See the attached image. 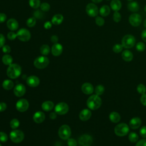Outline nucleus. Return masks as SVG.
I'll return each instance as SVG.
<instances>
[{"instance_id":"obj_1","label":"nucleus","mask_w":146,"mask_h":146,"mask_svg":"<svg viewBox=\"0 0 146 146\" xmlns=\"http://www.w3.org/2000/svg\"><path fill=\"white\" fill-rule=\"evenodd\" d=\"M102 105V99L99 95H92L87 100V107L92 110L98 109Z\"/></svg>"},{"instance_id":"obj_2","label":"nucleus","mask_w":146,"mask_h":146,"mask_svg":"<svg viewBox=\"0 0 146 146\" xmlns=\"http://www.w3.org/2000/svg\"><path fill=\"white\" fill-rule=\"evenodd\" d=\"M7 75L11 79H16L21 74V67L18 64L13 63L9 65L7 69Z\"/></svg>"},{"instance_id":"obj_3","label":"nucleus","mask_w":146,"mask_h":146,"mask_svg":"<svg viewBox=\"0 0 146 146\" xmlns=\"http://www.w3.org/2000/svg\"><path fill=\"white\" fill-rule=\"evenodd\" d=\"M136 43L135 37L131 34H127L123 36L121 39V44L125 48H131L133 47Z\"/></svg>"},{"instance_id":"obj_4","label":"nucleus","mask_w":146,"mask_h":146,"mask_svg":"<svg viewBox=\"0 0 146 146\" xmlns=\"http://www.w3.org/2000/svg\"><path fill=\"white\" fill-rule=\"evenodd\" d=\"M49 64V59L44 56H40L37 57L34 61V66L38 69H43L46 68Z\"/></svg>"},{"instance_id":"obj_5","label":"nucleus","mask_w":146,"mask_h":146,"mask_svg":"<svg viewBox=\"0 0 146 146\" xmlns=\"http://www.w3.org/2000/svg\"><path fill=\"white\" fill-rule=\"evenodd\" d=\"M129 127L125 123H122L116 125L114 128L115 134L119 136H124L129 132Z\"/></svg>"},{"instance_id":"obj_6","label":"nucleus","mask_w":146,"mask_h":146,"mask_svg":"<svg viewBox=\"0 0 146 146\" xmlns=\"http://www.w3.org/2000/svg\"><path fill=\"white\" fill-rule=\"evenodd\" d=\"M24 137V133L21 130H13L10 133V137L11 140L15 143H19L21 142L23 140Z\"/></svg>"},{"instance_id":"obj_7","label":"nucleus","mask_w":146,"mask_h":146,"mask_svg":"<svg viewBox=\"0 0 146 146\" xmlns=\"http://www.w3.org/2000/svg\"><path fill=\"white\" fill-rule=\"evenodd\" d=\"M71 131L70 127L66 124L62 125L58 131L59 136L63 140L69 139L71 136Z\"/></svg>"},{"instance_id":"obj_8","label":"nucleus","mask_w":146,"mask_h":146,"mask_svg":"<svg viewBox=\"0 0 146 146\" xmlns=\"http://www.w3.org/2000/svg\"><path fill=\"white\" fill-rule=\"evenodd\" d=\"M17 36L22 42H27L31 38V34L26 29H21L17 33Z\"/></svg>"},{"instance_id":"obj_9","label":"nucleus","mask_w":146,"mask_h":146,"mask_svg":"<svg viewBox=\"0 0 146 146\" xmlns=\"http://www.w3.org/2000/svg\"><path fill=\"white\" fill-rule=\"evenodd\" d=\"M99 9L98 6L93 3H88L86 7V11L88 15L91 17H95L98 15L99 13Z\"/></svg>"},{"instance_id":"obj_10","label":"nucleus","mask_w":146,"mask_h":146,"mask_svg":"<svg viewBox=\"0 0 146 146\" xmlns=\"http://www.w3.org/2000/svg\"><path fill=\"white\" fill-rule=\"evenodd\" d=\"M79 146H91L92 143V137L87 134L82 135L78 140Z\"/></svg>"},{"instance_id":"obj_11","label":"nucleus","mask_w":146,"mask_h":146,"mask_svg":"<svg viewBox=\"0 0 146 146\" xmlns=\"http://www.w3.org/2000/svg\"><path fill=\"white\" fill-rule=\"evenodd\" d=\"M68 106L64 102H60L55 107V111L58 115H64L68 112Z\"/></svg>"},{"instance_id":"obj_12","label":"nucleus","mask_w":146,"mask_h":146,"mask_svg":"<svg viewBox=\"0 0 146 146\" xmlns=\"http://www.w3.org/2000/svg\"><path fill=\"white\" fill-rule=\"evenodd\" d=\"M142 18L140 14L137 13L132 14L129 17V23L133 27L139 26L141 23Z\"/></svg>"},{"instance_id":"obj_13","label":"nucleus","mask_w":146,"mask_h":146,"mask_svg":"<svg viewBox=\"0 0 146 146\" xmlns=\"http://www.w3.org/2000/svg\"><path fill=\"white\" fill-rule=\"evenodd\" d=\"M29 104L27 100L25 99H19L16 103L17 110L21 112H25L29 108Z\"/></svg>"},{"instance_id":"obj_14","label":"nucleus","mask_w":146,"mask_h":146,"mask_svg":"<svg viewBox=\"0 0 146 146\" xmlns=\"http://www.w3.org/2000/svg\"><path fill=\"white\" fill-rule=\"evenodd\" d=\"M26 83L28 86L31 87H35L39 84L40 80L37 76L35 75H31L27 78Z\"/></svg>"},{"instance_id":"obj_15","label":"nucleus","mask_w":146,"mask_h":146,"mask_svg":"<svg viewBox=\"0 0 146 146\" xmlns=\"http://www.w3.org/2000/svg\"><path fill=\"white\" fill-rule=\"evenodd\" d=\"M26 92V87L22 84H18L16 85L14 89V93L15 96L21 97L24 95Z\"/></svg>"},{"instance_id":"obj_16","label":"nucleus","mask_w":146,"mask_h":146,"mask_svg":"<svg viewBox=\"0 0 146 146\" xmlns=\"http://www.w3.org/2000/svg\"><path fill=\"white\" fill-rule=\"evenodd\" d=\"M63 51V46L60 43H54L51 47V53L54 56H59Z\"/></svg>"},{"instance_id":"obj_17","label":"nucleus","mask_w":146,"mask_h":146,"mask_svg":"<svg viewBox=\"0 0 146 146\" xmlns=\"http://www.w3.org/2000/svg\"><path fill=\"white\" fill-rule=\"evenodd\" d=\"M7 27L11 31H15L18 29L19 24L18 21L14 18H10L7 20L6 23Z\"/></svg>"},{"instance_id":"obj_18","label":"nucleus","mask_w":146,"mask_h":146,"mask_svg":"<svg viewBox=\"0 0 146 146\" xmlns=\"http://www.w3.org/2000/svg\"><path fill=\"white\" fill-rule=\"evenodd\" d=\"M81 88L82 92L86 95L91 94L94 92V87L90 83H84L82 84Z\"/></svg>"},{"instance_id":"obj_19","label":"nucleus","mask_w":146,"mask_h":146,"mask_svg":"<svg viewBox=\"0 0 146 146\" xmlns=\"http://www.w3.org/2000/svg\"><path fill=\"white\" fill-rule=\"evenodd\" d=\"M45 119V115L42 111H37L33 115V120L36 123H42Z\"/></svg>"},{"instance_id":"obj_20","label":"nucleus","mask_w":146,"mask_h":146,"mask_svg":"<svg viewBox=\"0 0 146 146\" xmlns=\"http://www.w3.org/2000/svg\"><path fill=\"white\" fill-rule=\"evenodd\" d=\"M129 124L132 129H135L140 127L141 124V120L139 117H135L131 119Z\"/></svg>"},{"instance_id":"obj_21","label":"nucleus","mask_w":146,"mask_h":146,"mask_svg":"<svg viewBox=\"0 0 146 146\" xmlns=\"http://www.w3.org/2000/svg\"><path fill=\"white\" fill-rule=\"evenodd\" d=\"M91 112L88 109L83 110L79 113V118L82 121L88 120L91 116Z\"/></svg>"},{"instance_id":"obj_22","label":"nucleus","mask_w":146,"mask_h":146,"mask_svg":"<svg viewBox=\"0 0 146 146\" xmlns=\"http://www.w3.org/2000/svg\"><path fill=\"white\" fill-rule=\"evenodd\" d=\"M121 57L125 62H130L133 59V55L131 51L128 50H125L123 51L121 54Z\"/></svg>"},{"instance_id":"obj_23","label":"nucleus","mask_w":146,"mask_h":146,"mask_svg":"<svg viewBox=\"0 0 146 146\" xmlns=\"http://www.w3.org/2000/svg\"><path fill=\"white\" fill-rule=\"evenodd\" d=\"M110 6L112 10L118 11L121 7V2L120 0H112L110 3Z\"/></svg>"},{"instance_id":"obj_24","label":"nucleus","mask_w":146,"mask_h":146,"mask_svg":"<svg viewBox=\"0 0 146 146\" xmlns=\"http://www.w3.org/2000/svg\"><path fill=\"white\" fill-rule=\"evenodd\" d=\"M63 21V16L60 14H56L54 15L52 19L51 22L54 25H58L62 23Z\"/></svg>"},{"instance_id":"obj_25","label":"nucleus","mask_w":146,"mask_h":146,"mask_svg":"<svg viewBox=\"0 0 146 146\" xmlns=\"http://www.w3.org/2000/svg\"><path fill=\"white\" fill-rule=\"evenodd\" d=\"M128 9L132 12H136L139 10V5L136 1H131L128 4Z\"/></svg>"},{"instance_id":"obj_26","label":"nucleus","mask_w":146,"mask_h":146,"mask_svg":"<svg viewBox=\"0 0 146 146\" xmlns=\"http://www.w3.org/2000/svg\"><path fill=\"white\" fill-rule=\"evenodd\" d=\"M109 118L110 120L114 123H118L120 120V116L117 112H112L109 115Z\"/></svg>"},{"instance_id":"obj_27","label":"nucleus","mask_w":146,"mask_h":146,"mask_svg":"<svg viewBox=\"0 0 146 146\" xmlns=\"http://www.w3.org/2000/svg\"><path fill=\"white\" fill-rule=\"evenodd\" d=\"M54 103L51 101H46L42 104V108L45 111H50L54 108Z\"/></svg>"},{"instance_id":"obj_28","label":"nucleus","mask_w":146,"mask_h":146,"mask_svg":"<svg viewBox=\"0 0 146 146\" xmlns=\"http://www.w3.org/2000/svg\"><path fill=\"white\" fill-rule=\"evenodd\" d=\"M99 12L102 17H106L110 13V7L108 5H103L100 7Z\"/></svg>"},{"instance_id":"obj_29","label":"nucleus","mask_w":146,"mask_h":146,"mask_svg":"<svg viewBox=\"0 0 146 146\" xmlns=\"http://www.w3.org/2000/svg\"><path fill=\"white\" fill-rule=\"evenodd\" d=\"M2 87L5 90H10L14 87V83L9 79L5 80L2 83Z\"/></svg>"},{"instance_id":"obj_30","label":"nucleus","mask_w":146,"mask_h":146,"mask_svg":"<svg viewBox=\"0 0 146 146\" xmlns=\"http://www.w3.org/2000/svg\"><path fill=\"white\" fill-rule=\"evenodd\" d=\"M2 61L5 65H10L12 63L13 58L11 55L9 54L4 55L2 58Z\"/></svg>"},{"instance_id":"obj_31","label":"nucleus","mask_w":146,"mask_h":146,"mask_svg":"<svg viewBox=\"0 0 146 146\" xmlns=\"http://www.w3.org/2000/svg\"><path fill=\"white\" fill-rule=\"evenodd\" d=\"M40 51L43 55H47L50 51V47L47 44H43L40 48Z\"/></svg>"},{"instance_id":"obj_32","label":"nucleus","mask_w":146,"mask_h":146,"mask_svg":"<svg viewBox=\"0 0 146 146\" xmlns=\"http://www.w3.org/2000/svg\"><path fill=\"white\" fill-rule=\"evenodd\" d=\"M29 5L34 9H37L40 5V0H29Z\"/></svg>"},{"instance_id":"obj_33","label":"nucleus","mask_w":146,"mask_h":146,"mask_svg":"<svg viewBox=\"0 0 146 146\" xmlns=\"http://www.w3.org/2000/svg\"><path fill=\"white\" fill-rule=\"evenodd\" d=\"M128 139L131 142L135 143L138 140L139 136L135 132H131L128 135Z\"/></svg>"},{"instance_id":"obj_34","label":"nucleus","mask_w":146,"mask_h":146,"mask_svg":"<svg viewBox=\"0 0 146 146\" xmlns=\"http://www.w3.org/2000/svg\"><path fill=\"white\" fill-rule=\"evenodd\" d=\"M104 91V87L103 86H102L101 84L98 85L95 89V92L96 95H99V96L102 95L103 94Z\"/></svg>"},{"instance_id":"obj_35","label":"nucleus","mask_w":146,"mask_h":146,"mask_svg":"<svg viewBox=\"0 0 146 146\" xmlns=\"http://www.w3.org/2000/svg\"><path fill=\"white\" fill-rule=\"evenodd\" d=\"M36 18L35 17L29 18L26 21V25L29 27H33L36 24Z\"/></svg>"},{"instance_id":"obj_36","label":"nucleus","mask_w":146,"mask_h":146,"mask_svg":"<svg viewBox=\"0 0 146 146\" xmlns=\"http://www.w3.org/2000/svg\"><path fill=\"white\" fill-rule=\"evenodd\" d=\"M137 91L141 95L145 94L146 92V87L143 84H139L137 86Z\"/></svg>"},{"instance_id":"obj_37","label":"nucleus","mask_w":146,"mask_h":146,"mask_svg":"<svg viewBox=\"0 0 146 146\" xmlns=\"http://www.w3.org/2000/svg\"><path fill=\"white\" fill-rule=\"evenodd\" d=\"M10 127L11 128H13L14 129H16L19 125V121L17 119H13L11 120V121L10 123Z\"/></svg>"},{"instance_id":"obj_38","label":"nucleus","mask_w":146,"mask_h":146,"mask_svg":"<svg viewBox=\"0 0 146 146\" xmlns=\"http://www.w3.org/2000/svg\"><path fill=\"white\" fill-rule=\"evenodd\" d=\"M123 46H122L121 44L117 43V44H115L113 46L112 50L115 53H119V52H120L123 50Z\"/></svg>"},{"instance_id":"obj_39","label":"nucleus","mask_w":146,"mask_h":146,"mask_svg":"<svg viewBox=\"0 0 146 146\" xmlns=\"http://www.w3.org/2000/svg\"><path fill=\"white\" fill-rule=\"evenodd\" d=\"M40 8L42 11L44 12H47L50 9V5L47 2H43L40 4Z\"/></svg>"},{"instance_id":"obj_40","label":"nucleus","mask_w":146,"mask_h":146,"mask_svg":"<svg viewBox=\"0 0 146 146\" xmlns=\"http://www.w3.org/2000/svg\"><path fill=\"white\" fill-rule=\"evenodd\" d=\"M136 48L138 51L142 52L145 49V44L142 42H139L136 44Z\"/></svg>"},{"instance_id":"obj_41","label":"nucleus","mask_w":146,"mask_h":146,"mask_svg":"<svg viewBox=\"0 0 146 146\" xmlns=\"http://www.w3.org/2000/svg\"><path fill=\"white\" fill-rule=\"evenodd\" d=\"M112 18H113V20L114 22L118 23L121 21V14H120V13H119L118 11H115V13L113 14Z\"/></svg>"},{"instance_id":"obj_42","label":"nucleus","mask_w":146,"mask_h":146,"mask_svg":"<svg viewBox=\"0 0 146 146\" xmlns=\"http://www.w3.org/2000/svg\"><path fill=\"white\" fill-rule=\"evenodd\" d=\"M95 23H96V24L98 26H102L104 24L105 21H104V19L102 17L98 16L95 18Z\"/></svg>"},{"instance_id":"obj_43","label":"nucleus","mask_w":146,"mask_h":146,"mask_svg":"<svg viewBox=\"0 0 146 146\" xmlns=\"http://www.w3.org/2000/svg\"><path fill=\"white\" fill-rule=\"evenodd\" d=\"M7 37L9 40H14L17 36V33H15L13 31H10L7 34Z\"/></svg>"},{"instance_id":"obj_44","label":"nucleus","mask_w":146,"mask_h":146,"mask_svg":"<svg viewBox=\"0 0 146 146\" xmlns=\"http://www.w3.org/2000/svg\"><path fill=\"white\" fill-rule=\"evenodd\" d=\"M67 144L68 146H76L77 142L73 138H69L67 139Z\"/></svg>"},{"instance_id":"obj_45","label":"nucleus","mask_w":146,"mask_h":146,"mask_svg":"<svg viewBox=\"0 0 146 146\" xmlns=\"http://www.w3.org/2000/svg\"><path fill=\"white\" fill-rule=\"evenodd\" d=\"M7 140V135L3 132H0V141L6 142Z\"/></svg>"},{"instance_id":"obj_46","label":"nucleus","mask_w":146,"mask_h":146,"mask_svg":"<svg viewBox=\"0 0 146 146\" xmlns=\"http://www.w3.org/2000/svg\"><path fill=\"white\" fill-rule=\"evenodd\" d=\"M34 16L35 18L37 19H41L43 18V13L39 11V10H36L34 13Z\"/></svg>"},{"instance_id":"obj_47","label":"nucleus","mask_w":146,"mask_h":146,"mask_svg":"<svg viewBox=\"0 0 146 146\" xmlns=\"http://www.w3.org/2000/svg\"><path fill=\"white\" fill-rule=\"evenodd\" d=\"M140 135L141 137H146V126H143L140 129Z\"/></svg>"},{"instance_id":"obj_48","label":"nucleus","mask_w":146,"mask_h":146,"mask_svg":"<svg viewBox=\"0 0 146 146\" xmlns=\"http://www.w3.org/2000/svg\"><path fill=\"white\" fill-rule=\"evenodd\" d=\"M2 51H3L4 53L8 54V53L10 52V51H11V48H10V47L9 45H4V46L2 47Z\"/></svg>"},{"instance_id":"obj_49","label":"nucleus","mask_w":146,"mask_h":146,"mask_svg":"<svg viewBox=\"0 0 146 146\" xmlns=\"http://www.w3.org/2000/svg\"><path fill=\"white\" fill-rule=\"evenodd\" d=\"M5 43V38L4 35L2 34H0V48L2 47Z\"/></svg>"},{"instance_id":"obj_50","label":"nucleus","mask_w":146,"mask_h":146,"mask_svg":"<svg viewBox=\"0 0 146 146\" xmlns=\"http://www.w3.org/2000/svg\"><path fill=\"white\" fill-rule=\"evenodd\" d=\"M7 17L3 13H0V23H3L6 20Z\"/></svg>"},{"instance_id":"obj_51","label":"nucleus","mask_w":146,"mask_h":146,"mask_svg":"<svg viewBox=\"0 0 146 146\" xmlns=\"http://www.w3.org/2000/svg\"><path fill=\"white\" fill-rule=\"evenodd\" d=\"M135 146H146V139H141L139 140Z\"/></svg>"},{"instance_id":"obj_52","label":"nucleus","mask_w":146,"mask_h":146,"mask_svg":"<svg viewBox=\"0 0 146 146\" xmlns=\"http://www.w3.org/2000/svg\"><path fill=\"white\" fill-rule=\"evenodd\" d=\"M140 102L143 105L146 106V94H144L141 95L140 98Z\"/></svg>"},{"instance_id":"obj_53","label":"nucleus","mask_w":146,"mask_h":146,"mask_svg":"<svg viewBox=\"0 0 146 146\" xmlns=\"http://www.w3.org/2000/svg\"><path fill=\"white\" fill-rule=\"evenodd\" d=\"M50 39H51V41L52 43H58V37L56 35H53L51 36Z\"/></svg>"},{"instance_id":"obj_54","label":"nucleus","mask_w":146,"mask_h":146,"mask_svg":"<svg viewBox=\"0 0 146 146\" xmlns=\"http://www.w3.org/2000/svg\"><path fill=\"white\" fill-rule=\"evenodd\" d=\"M7 108L6 103L3 102H0V112L4 111Z\"/></svg>"},{"instance_id":"obj_55","label":"nucleus","mask_w":146,"mask_h":146,"mask_svg":"<svg viewBox=\"0 0 146 146\" xmlns=\"http://www.w3.org/2000/svg\"><path fill=\"white\" fill-rule=\"evenodd\" d=\"M52 22H50V21H47L44 23V27L46 29H50L51 26H52Z\"/></svg>"},{"instance_id":"obj_56","label":"nucleus","mask_w":146,"mask_h":146,"mask_svg":"<svg viewBox=\"0 0 146 146\" xmlns=\"http://www.w3.org/2000/svg\"><path fill=\"white\" fill-rule=\"evenodd\" d=\"M141 39H143V40L146 42V29L142 31V33L141 34Z\"/></svg>"},{"instance_id":"obj_57","label":"nucleus","mask_w":146,"mask_h":146,"mask_svg":"<svg viewBox=\"0 0 146 146\" xmlns=\"http://www.w3.org/2000/svg\"><path fill=\"white\" fill-rule=\"evenodd\" d=\"M51 119H55L56 117V112H51L50 113V115H49Z\"/></svg>"},{"instance_id":"obj_58","label":"nucleus","mask_w":146,"mask_h":146,"mask_svg":"<svg viewBox=\"0 0 146 146\" xmlns=\"http://www.w3.org/2000/svg\"><path fill=\"white\" fill-rule=\"evenodd\" d=\"M94 3H100L103 0H91Z\"/></svg>"},{"instance_id":"obj_59","label":"nucleus","mask_w":146,"mask_h":146,"mask_svg":"<svg viewBox=\"0 0 146 146\" xmlns=\"http://www.w3.org/2000/svg\"><path fill=\"white\" fill-rule=\"evenodd\" d=\"M143 25L144 26V27L146 28V19L144 21V22H143Z\"/></svg>"},{"instance_id":"obj_60","label":"nucleus","mask_w":146,"mask_h":146,"mask_svg":"<svg viewBox=\"0 0 146 146\" xmlns=\"http://www.w3.org/2000/svg\"><path fill=\"white\" fill-rule=\"evenodd\" d=\"M144 11H145V12H146V5L144 7Z\"/></svg>"},{"instance_id":"obj_61","label":"nucleus","mask_w":146,"mask_h":146,"mask_svg":"<svg viewBox=\"0 0 146 146\" xmlns=\"http://www.w3.org/2000/svg\"><path fill=\"white\" fill-rule=\"evenodd\" d=\"M127 1H130V2H131V1H132L133 0H127Z\"/></svg>"},{"instance_id":"obj_62","label":"nucleus","mask_w":146,"mask_h":146,"mask_svg":"<svg viewBox=\"0 0 146 146\" xmlns=\"http://www.w3.org/2000/svg\"><path fill=\"white\" fill-rule=\"evenodd\" d=\"M0 146H2V145H1V144H0Z\"/></svg>"},{"instance_id":"obj_63","label":"nucleus","mask_w":146,"mask_h":146,"mask_svg":"<svg viewBox=\"0 0 146 146\" xmlns=\"http://www.w3.org/2000/svg\"><path fill=\"white\" fill-rule=\"evenodd\" d=\"M107 1H110V0H107Z\"/></svg>"}]
</instances>
